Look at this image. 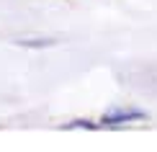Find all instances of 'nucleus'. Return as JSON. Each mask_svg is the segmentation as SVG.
<instances>
[{
	"label": "nucleus",
	"mask_w": 157,
	"mask_h": 152,
	"mask_svg": "<svg viewBox=\"0 0 157 152\" xmlns=\"http://www.w3.org/2000/svg\"><path fill=\"white\" fill-rule=\"evenodd\" d=\"M142 119H147V114L139 108H111L103 114L101 124L103 127H119V124H132V121H142Z\"/></svg>",
	"instance_id": "nucleus-1"
},
{
	"label": "nucleus",
	"mask_w": 157,
	"mask_h": 152,
	"mask_svg": "<svg viewBox=\"0 0 157 152\" xmlns=\"http://www.w3.org/2000/svg\"><path fill=\"white\" fill-rule=\"evenodd\" d=\"M77 127H80V129H90V131H95V129H98L95 124H90V121H82V119H80V121H72V124H64V129H77Z\"/></svg>",
	"instance_id": "nucleus-2"
}]
</instances>
